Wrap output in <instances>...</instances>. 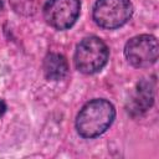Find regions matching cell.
I'll return each instance as SVG.
<instances>
[{
    "instance_id": "cell-1",
    "label": "cell",
    "mask_w": 159,
    "mask_h": 159,
    "mask_svg": "<svg viewBox=\"0 0 159 159\" xmlns=\"http://www.w3.org/2000/svg\"><path fill=\"white\" fill-rule=\"evenodd\" d=\"M116 118L114 106L104 98H94L87 102L76 117L77 133L87 139L99 137Z\"/></svg>"
},
{
    "instance_id": "cell-2",
    "label": "cell",
    "mask_w": 159,
    "mask_h": 159,
    "mask_svg": "<svg viewBox=\"0 0 159 159\" xmlns=\"http://www.w3.org/2000/svg\"><path fill=\"white\" fill-rule=\"evenodd\" d=\"M109 58V50L103 40L97 36L84 37L76 47L73 61L76 68L84 75L99 72Z\"/></svg>"
},
{
    "instance_id": "cell-3",
    "label": "cell",
    "mask_w": 159,
    "mask_h": 159,
    "mask_svg": "<svg viewBox=\"0 0 159 159\" xmlns=\"http://www.w3.org/2000/svg\"><path fill=\"white\" fill-rule=\"evenodd\" d=\"M133 10L130 0H97L92 15L99 27L114 30L130 20Z\"/></svg>"
},
{
    "instance_id": "cell-4",
    "label": "cell",
    "mask_w": 159,
    "mask_h": 159,
    "mask_svg": "<svg viewBox=\"0 0 159 159\" xmlns=\"http://www.w3.org/2000/svg\"><path fill=\"white\" fill-rule=\"evenodd\" d=\"M158 52L159 45L157 37L147 34L132 37L124 46L127 61L137 68L153 66L158 60Z\"/></svg>"
},
{
    "instance_id": "cell-5",
    "label": "cell",
    "mask_w": 159,
    "mask_h": 159,
    "mask_svg": "<svg viewBox=\"0 0 159 159\" xmlns=\"http://www.w3.org/2000/svg\"><path fill=\"white\" fill-rule=\"evenodd\" d=\"M80 12V0H48L43 6V17L46 22L60 31L72 27Z\"/></svg>"
},
{
    "instance_id": "cell-6",
    "label": "cell",
    "mask_w": 159,
    "mask_h": 159,
    "mask_svg": "<svg viewBox=\"0 0 159 159\" xmlns=\"http://www.w3.org/2000/svg\"><path fill=\"white\" fill-rule=\"evenodd\" d=\"M155 86L152 80H142L137 83L134 93L129 101L128 112L132 116H140L147 112L154 103Z\"/></svg>"
},
{
    "instance_id": "cell-7",
    "label": "cell",
    "mask_w": 159,
    "mask_h": 159,
    "mask_svg": "<svg viewBox=\"0 0 159 159\" xmlns=\"http://www.w3.org/2000/svg\"><path fill=\"white\" fill-rule=\"evenodd\" d=\"M68 72V62L61 53L51 52L43 60V73L48 81H60Z\"/></svg>"
},
{
    "instance_id": "cell-8",
    "label": "cell",
    "mask_w": 159,
    "mask_h": 159,
    "mask_svg": "<svg viewBox=\"0 0 159 159\" xmlns=\"http://www.w3.org/2000/svg\"><path fill=\"white\" fill-rule=\"evenodd\" d=\"M5 111H6V104H5V102L2 99H0V117L5 113Z\"/></svg>"
},
{
    "instance_id": "cell-9",
    "label": "cell",
    "mask_w": 159,
    "mask_h": 159,
    "mask_svg": "<svg viewBox=\"0 0 159 159\" xmlns=\"http://www.w3.org/2000/svg\"><path fill=\"white\" fill-rule=\"evenodd\" d=\"M1 9H2V1L0 0V11H1Z\"/></svg>"
}]
</instances>
